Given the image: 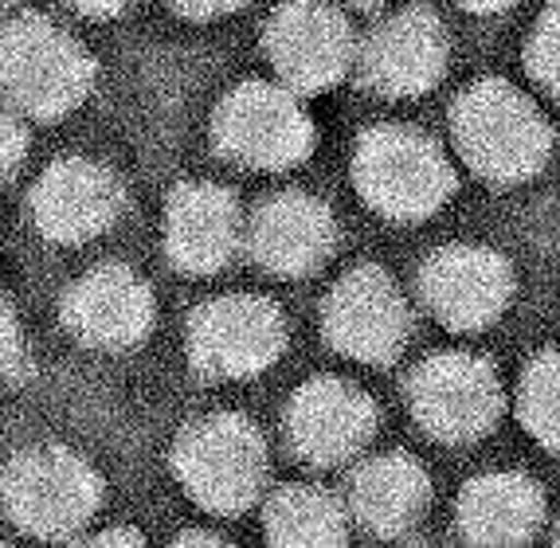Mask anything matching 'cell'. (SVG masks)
<instances>
[{
  "mask_svg": "<svg viewBox=\"0 0 560 548\" xmlns=\"http://www.w3.org/2000/svg\"><path fill=\"white\" fill-rule=\"evenodd\" d=\"M103 502V478L63 446H36L16 455L0 475V505L20 529L59 540L83 529Z\"/></svg>",
  "mask_w": 560,
  "mask_h": 548,
  "instance_id": "8992f818",
  "label": "cell"
},
{
  "mask_svg": "<svg viewBox=\"0 0 560 548\" xmlns=\"http://www.w3.org/2000/svg\"><path fill=\"white\" fill-rule=\"evenodd\" d=\"M94 59L44 16H20L0 32V94L28 118H59L91 94Z\"/></svg>",
  "mask_w": 560,
  "mask_h": 548,
  "instance_id": "3957f363",
  "label": "cell"
},
{
  "mask_svg": "<svg viewBox=\"0 0 560 548\" xmlns=\"http://www.w3.org/2000/svg\"><path fill=\"white\" fill-rule=\"evenodd\" d=\"M177 545H224L220 537H200V533H185Z\"/></svg>",
  "mask_w": 560,
  "mask_h": 548,
  "instance_id": "f1b7e54d",
  "label": "cell"
},
{
  "mask_svg": "<svg viewBox=\"0 0 560 548\" xmlns=\"http://www.w3.org/2000/svg\"><path fill=\"white\" fill-rule=\"evenodd\" d=\"M451 138L478 177L490 185H522L549 165L552 130L529 94L502 79L467 86L451 106Z\"/></svg>",
  "mask_w": 560,
  "mask_h": 548,
  "instance_id": "6da1fadb",
  "label": "cell"
},
{
  "mask_svg": "<svg viewBox=\"0 0 560 548\" xmlns=\"http://www.w3.org/2000/svg\"><path fill=\"white\" fill-rule=\"evenodd\" d=\"M173 470L192 502L232 517L267 486V443L252 419L215 411L180 431Z\"/></svg>",
  "mask_w": 560,
  "mask_h": 548,
  "instance_id": "277c9868",
  "label": "cell"
},
{
  "mask_svg": "<svg viewBox=\"0 0 560 548\" xmlns=\"http://www.w3.org/2000/svg\"><path fill=\"white\" fill-rule=\"evenodd\" d=\"M98 545H141L138 533H106V537H98Z\"/></svg>",
  "mask_w": 560,
  "mask_h": 548,
  "instance_id": "83f0119b",
  "label": "cell"
},
{
  "mask_svg": "<svg viewBox=\"0 0 560 548\" xmlns=\"http://www.w3.org/2000/svg\"><path fill=\"white\" fill-rule=\"evenodd\" d=\"M75 12H83V16H94V20H103V16H118L130 0H67Z\"/></svg>",
  "mask_w": 560,
  "mask_h": 548,
  "instance_id": "484cf974",
  "label": "cell"
},
{
  "mask_svg": "<svg viewBox=\"0 0 560 548\" xmlns=\"http://www.w3.org/2000/svg\"><path fill=\"white\" fill-rule=\"evenodd\" d=\"M423 306L451 334H478L494 326L514 298L510 259L478 243H451L435 252L420 270Z\"/></svg>",
  "mask_w": 560,
  "mask_h": 548,
  "instance_id": "8fae6325",
  "label": "cell"
},
{
  "mask_svg": "<svg viewBox=\"0 0 560 548\" xmlns=\"http://www.w3.org/2000/svg\"><path fill=\"white\" fill-rule=\"evenodd\" d=\"M168 4L188 20H215V16H228V12L243 9L247 0H168Z\"/></svg>",
  "mask_w": 560,
  "mask_h": 548,
  "instance_id": "d4e9b609",
  "label": "cell"
},
{
  "mask_svg": "<svg viewBox=\"0 0 560 548\" xmlns=\"http://www.w3.org/2000/svg\"><path fill=\"white\" fill-rule=\"evenodd\" d=\"M243 243V212L235 196L208 180L180 185L168 196L165 252L185 275H215Z\"/></svg>",
  "mask_w": 560,
  "mask_h": 548,
  "instance_id": "e0dca14e",
  "label": "cell"
},
{
  "mask_svg": "<svg viewBox=\"0 0 560 548\" xmlns=\"http://www.w3.org/2000/svg\"><path fill=\"white\" fill-rule=\"evenodd\" d=\"M408 408L440 443H475L502 419L505 392L494 364L467 349L435 353L408 376Z\"/></svg>",
  "mask_w": 560,
  "mask_h": 548,
  "instance_id": "52a82bcc",
  "label": "cell"
},
{
  "mask_svg": "<svg viewBox=\"0 0 560 548\" xmlns=\"http://www.w3.org/2000/svg\"><path fill=\"white\" fill-rule=\"evenodd\" d=\"M287 349L279 306L259 294L212 298L188 322V357L208 381L262 376Z\"/></svg>",
  "mask_w": 560,
  "mask_h": 548,
  "instance_id": "ba28073f",
  "label": "cell"
},
{
  "mask_svg": "<svg viewBox=\"0 0 560 548\" xmlns=\"http://www.w3.org/2000/svg\"><path fill=\"white\" fill-rule=\"evenodd\" d=\"M451 39L443 20L431 9H400L388 16L357 51L361 79L384 98H420L443 83Z\"/></svg>",
  "mask_w": 560,
  "mask_h": 548,
  "instance_id": "7c38bea8",
  "label": "cell"
},
{
  "mask_svg": "<svg viewBox=\"0 0 560 548\" xmlns=\"http://www.w3.org/2000/svg\"><path fill=\"white\" fill-rule=\"evenodd\" d=\"M24 149H28L24 126L12 114H0V177H9L12 168L24 161Z\"/></svg>",
  "mask_w": 560,
  "mask_h": 548,
  "instance_id": "cb8c5ba5",
  "label": "cell"
},
{
  "mask_svg": "<svg viewBox=\"0 0 560 548\" xmlns=\"http://www.w3.org/2000/svg\"><path fill=\"white\" fill-rule=\"evenodd\" d=\"M346 4H357V9H376V4H384V0H346Z\"/></svg>",
  "mask_w": 560,
  "mask_h": 548,
  "instance_id": "f546056e",
  "label": "cell"
},
{
  "mask_svg": "<svg viewBox=\"0 0 560 548\" xmlns=\"http://www.w3.org/2000/svg\"><path fill=\"white\" fill-rule=\"evenodd\" d=\"M545 521V490L522 470H490L458 493V529L475 545H522Z\"/></svg>",
  "mask_w": 560,
  "mask_h": 548,
  "instance_id": "ac0fdd59",
  "label": "cell"
},
{
  "mask_svg": "<svg viewBox=\"0 0 560 548\" xmlns=\"http://www.w3.org/2000/svg\"><path fill=\"white\" fill-rule=\"evenodd\" d=\"M247 247L262 270L279 279H306L337 247V220L306 193L271 196L247 228Z\"/></svg>",
  "mask_w": 560,
  "mask_h": 548,
  "instance_id": "2e32d148",
  "label": "cell"
},
{
  "mask_svg": "<svg viewBox=\"0 0 560 548\" xmlns=\"http://www.w3.org/2000/svg\"><path fill=\"white\" fill-rule=\"evenodd\" d=\"M267 56L282 86L322 94L337 86L357 63V39L349 20L326 0H287L267 20Z\"/></svg>",
  "mask_w": 560,
  "mask_h": 548,
  "instance_id": "9c48e42d",
  "label": "cell"
},
{
  "mask_svg": "<svg viewBox=\"0 0 560 548\" xmlns=\"http://www.w3.org/2000/svg\"><path fill=\"white\" fill-rule=\"evenodd\" d=\"M4 9H12V0H0V12H4Z\"/></svg>",
  "mask_w": 560,
  "mask_h": 548,
  "instance_id": "4dcf8cb0",
  "label": "cell"
},
{
  "mask_svg": "<svg viewBox=\"0 0 560 548\" xmlns=\"http://www.w3.org/2000/svg\"><path fill=\"white\" fill-rule=\"evenodd\" d=\"M267 540L271 545H299V548H326V545H346L349 537V517L346 505L337 502L334 493L310 482H290L271 493L267 513Z\"/></svg>",
  "mask_w": 560,
  "mask_h": 548,
  "instance_id": "ffe728a7",
  "label": "cell"
},
{
  "mask_svg": "<svg viewBox=\"0 0 560 548\" xmlns=\"http://www.w3.org/2000/svg\"><path fill=\"white\" fill-rule=\"evenodd\" d=\"M322 329L337 353L361 364H388L411 334V314L400 287L381 267H353L322 310Z\"/></svg>",
  "mask_w": 560,
  "mask_h": 548,
  "instance_id": "30bf717a",
  "label": "cell"
},
{
  "mask_svg": "<svg viewBox=\"0 0 560 548\" xmlns=\"http://www.w3.org/2000/svg\"><path fill=\"white\" fill-rule=\"evenodd\" d=\"M126 193L110 168L86 158H63L32 188V223L51 243H86L121 215Z\"/></svg>",
  "mask_w": 560,
  "mask_h": 548,
  "instance_id": "5bb4252c",
  "label": "cell"
},
{
  "mask_svg": "<svg viewBox=\"0 0 560 548\" xmlns=\"http://www.w3.org/2000/svg\"><path fill=\"white\" fill-rule=\"evenodd\" d=\"M557 545H560V525H557Z\"/></svg>",
  "mask_w": 560,
  "mask_h": 548,
  "instance_id": "1f68e13d",
  "label": "cell"
},
{
  "mask_svg": "<svg viewBox=\"0 0 560 548\" xmlns=\"http://www.w3.org/2000/svg\"><path fill=\"white\" fill-rule=\"evenodd\" d=\"M24 364V337H20V322L12 306L0 298V381L16 376Z\"/></svg>",
  "mask_w": 560,
  "mask_h": 548,
  "instance_id": "603a6c76",
  "label": "cell"
},
{
  "mask_svg": "<svg viewBox=\"0 0 560 548\" xmlns=\"http://www.w3.org/2000/svg\"><path fill=\"white\" fill-rule=\"evenodd\" d=\"M525 67H529L533 83L560 98V0H552L537 20V28L525 44Z\"/></svg>",
  "mask_w": 560,
  "mask_h": 548,
  "instance_id": "7402d4cb",
  "label": "cell"
},
{
  "mask_svg": "<svg viewBox=\"0 0 560 548\" xmlns=\"http://www.w3.org/2000/svg\"><path fill=\"white\" fill-rule=\"evenodd\" d=\"M215 149L243 168L302 165L318 145L314 118L302 106L299 91L282 83H240L212 118Z\"/></svg>",
  "mask_w": 560,
  "mask_h": 548,
  "instance_id": "5b68a950",
  "label": "cell"
},
{
  "mask_svg": "<svg viewBox=\"0 0 560 548\" xmlns=\"http://www.w3.org/2000/svg\"><path fill=\"white\" fill-rule=\"evenodd\" d=\"M517 416L545 451L560 455V353L545 349L522 372L517 384Z\"/></svg>",
  "mask_w": 560,
  "mask_h": 548,
  "instance_id": "44dd1931",
  "label": "cell"
},
{
  "mask_svg": "<svg viewBox=\"0 0 560 548\" xmlns=\"http://www.w3.org/2000/svg\"><path fill=\"white\" fill-rule=\"evenodd\" d=\"M431 505V478L411 455H376L357 466L349 482V510L376 537H400L416 529Z\"/></svg>",
  "mask_w": 560,
  "mask_h": 548,
  "instance_id": "d6986e66",
  "label": "cell"
},
{
  "mask_svg": "<svg viewBox=\"0 0 560 548\" xmlns=\"http://www.w3.org/2000/svg\"><path fill=\"white\" fill-rule=\"evenodd\" d=\"M63 322L91 349H133L153 329V294L133 270L98 267L63 298Z\"/></svg>",
  "mask_w": 560,
  "mask_h": 548,
  "instance_id": "9a60e30c",
  "label": "cell"
},
{
  "mask_svg": "<svg viewBox=\"0 0 560 548\" xmlns=\"http://www.w3.org/2000/svg\"><path fill=\"white\" fill-rule=\"evenodd\" d=\"M353 185L376 215L420 223L447 205L458 180L435 138L411 126H373L357 141Z\"/></svg>",
  "mask_w": 560,
  "mask_h": 548,
  "instance_id": "7a4b0ae2",
  "label": "cell"
},
{
  "mask_svg": "<svg viewBox=\"0 0 560 548\" xmlns=\"http://www.w3.org/2000/svg\"><path fill=\"white\" fill-rule=\"evenodd\" d=\"M467 12H475V16H494V12H505L514 9L517 0H458Z\"/></svg>",
  "mask_w": 560,
  "mask_h": 548,
  "instance_id": "4316f807",
  "label": "cell"
},
{
  "mask_svg": "<svg viewBox=\"0 0 560 548\" xmlns=\"http://www.w3.org/2000/svg\"><path fill=\"white\" fill-rule=\"evenodd\" d=\"M376 435V404L353 381L322 376L294 392L287 408V439L310 466H341Z\"/></svg>",
  "mask_w": 560,
  "mask_h": 548,
  "instance_id": "4fadbf2b",
  "label": "cell"
}]
</instances>
